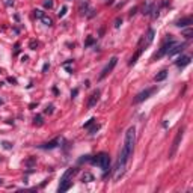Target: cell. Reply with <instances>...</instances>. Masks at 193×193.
Segmentation results:
<instances>
[{"mask_svg":"<svg viewBox=\"0 0 193 193\" xmlns=\"http://www.w3.org/2000/svg\"><path fill=\"white\" fill-rule=\"evenodd\" d=\"M134 143H136V128L130 127L125 133V140H124V146L121 152H119V158H118V164H116V179H119L124 175L125 166H127V162L130 155L133 154V149H134Z\"/></svg>","mask_w":193,"mask_h":193,"instance_id":"1","label":"cell"},{"mask_svg":"<svg viewBox=\"0 0 193 193\" xmlns=\"http://www.w3.org/2000/svg\"><path fill=\"white\" fill-rule=\"evenodd\" d=\"M91 162L100 166L103 170H104V175H106V172H107L110 169V157L109 154H106V152H100V154H97L95 157H92L91 158Z\"/></svg>","mask_w":193,"mask_h":193,"instance_id":"2","label":"cell"},{"mask_svg":"<svg viewBox=\"0 0 193 193\" xmlns=\"http://www.w3.org/2000/svg\"><path fill=\"white\" fill-rule=\"evenodd\" d=\"M183 136H184V128H179V130L177 131V136H175V139H174V142H172L170 151H169V158H172V157L177 154L178 146H179V143H181V140H183Z\"/></svg>","mask_w":193,"mask_h":193,"instance_id":"3","label":"cell"},{"mask_svg":"<svg viewBox=\"0 0 193 193\" xmlns=\"http://www.w3.org/2000/svg\"><path fill=\"white\" fill-rule=\"evenodd\" d=\"M155 91H157V88L154 86V88H148V89H145V91H142V92H139V94L134 97V100H133V103H134V104H139V103L145 101V100H148Z\"/></svg>","mask_w":193,"mask_h":193,"instance_id":"4","label":"cell"},{"mask_svg":"<svg viewBox=\"0 0 193 193\" xmlns=\"http://www.w3.org/2000/svg\"><path fill=\"white\" fill-rule=\"evenodd\" d=\"M175 44V41L172 38H169V39H166V41L163 42V45H162V48L158 50V53H155L154 55V59H160V57H163L164 55H168V51L170 50V47Z\"/></svg>","mask_w":193,"mask_h":193,"instance_id":"5","label":"cell"},{"mask_svg":"<svg viewBox=\"0 0 193 193\" xmlns=\"http://www.w3.org/2000/svg\"><path fill=\"white\" fill-rule=\"evenodd\" d=\"M116 63H118V57H116V56H113V57L110 59V61H109V63L104 66V70L101 71V74H100V77H98L100 80H103L104 77H107V76L110 74V72L113 71V68L116 66Z\"/></svg>","mask_w":193,"mask_h":193,"instance_id":"6","label":"cell"},{"mask_svg":"<svg viewBox=\"0 0 193 193\" xmlns=\"http://www.w3.org/2000/svg\"><path fill=\"white\" fill-rule=\"evenodd\" d=\"M184 47H185V44H174V45H172V47H170V50L168 51V55L169 56H175V55H178V53H181L183 50H184Z\"/></svg>","mask_w":193,"mask_h":193,"instance_id":"7","label":"cell"},{"mask_svg":"<svg viewBox=\"0 0 193 193\" xmlns=\"http://www.w3.org/2000/svg\"><path fill=\"white\" fill-rule=\"evenodd\" d=\"M98 100H100V91L97 89V91H94L92 92V95L89 97V101H88V107L89 109H92L94 106L98 103Z\"/></svg>","mask_w":193,"mask_h":193,"instance_id":"8","label":"cell"},{"mask_svg":"<svg viewBox=\"0 0 193 193\" xmlns=\"http://www.w3.org/2000/svg\"><path fill=\"white\" fill-rule=\"evenodd\" d=\"M192 61V56H181L178 57V61L175 62V65L178 66V68H184V66H187Z\"/></svg>","mask_w":193,"mask_h":193,"instance_id":"9","label":"cell"},{"mask_svg":"<svg viewBox=\"0 0 193 193\" xmlns=\"http://www.w3.org/2000/svg\"><path fill=\"white\" fill-rule=\"evenodd\" d=\"M59 142H61V139H59V137H56V139H53L51 142H47V143L41 145L39 148H42V149H53V148H56V146L59 145Z\"/></svg>","mask_w":193,"mask_h":193,"instance_id":"10","label":"cell"},{"mask_svg":"<svg viewBox=\"0 0 193 193\" xmlns=\"http://www.w3.org/2000/svg\"><path fill=\"white\" fill-rule=\"evenodd\" d=\"M193 23L192 17H184L181 20H178V21L175 23V26H178V27H187V26H190Z\"/></svg>","mask_w":193,"mask_h":193,"instance_id":"11","label":"cell"},{"mask_svg":"<svg viewBox=\"0 0 193 193\" xmlns=\"http://www.w3.org/2000/svg\"><path fill=\"white\" fill-rule=\"evenodd\" d=\"M71 184H72L71 179H63V181H61V185L57 187V192H59V193L66 192V190H68V189L71 187Z\"/></svg>","mask_w":193,"mask_h":193,"instance_id":"12","label":"cell"},{"mask_svg":"<svg viewBox=\"0 0 193 193\" xmlns=\"http://www.w3.org/2000/svg\"><path fill=\"white\" fill-rule=\"evenodd\" d=\"M143 48H145V47H139V48H137V51H136V53H134V55H133V56H131V59H130V62H128V65H130V66H133V65H134V63L137 62V59H139V57H140V55H142V51H143Z\"/></svg>","mask_w":193,"mask_h":193,"instance_id":"13","label":"cell"},{"mask_svg":"<svg viewBox=\"0 0 193 193\" xmlns=\"http://www.w3.org/2000/svg\"><path fill=\"white\" fill-rule=\"evenodd\" d=\"M154 9H155V5L152 3V2L145 3V6H143V15H151Z\"/></svg>","mask_w":193,"mask_h":193,"instance_id":"14","label":"cell"},{"mask_svg":"<svg viewBox=\"0 0 193 193\" xmlns=\"http://www.w3.org/2000/svg\"><path fill=\"white\" fill-rule=\"evenodd\" d=\"M166 77H168V71H166V70H162V71L154 77V80H155V82H163Z\"/></svg>","mask_w":193,"mask_h":193,"instance_id":"15","label":"cell"},{"mask_svg":"<svg viewBox=\"0 0 193 193\" xmlns=\"http://www.w3.org/2000/svg\"><path fill=\"white\" fill-rule=\"evenodd\" d=\"M154 35H155L154 29H149V30H148V35H146V42H145V45H149V44L152 42V39H154Z\"/></svg>","mask_w":193,"mask_h":193,"instance_id":"16","label":"cell"},{"mask_svg":"<svg viewBox=\"0 0 193 193\" xmlns=\"http://www.w3.org/2000/svg\"><path fill=\"white\" fill-rule=\"evenodd\" d=\"M82 181L83 183H89V181H94V175L89 174V172H86V174L82 177Z\"/></svg>","mask_w":193,"mask_h":193,"instance_id":"17","label":"cell"},{"mask_svg":"<svg viewBox=\"0 0 193 193\" xmlns=\"http://www.w3.org/2000/svg\"><path fill=\"white\" fill-rule=\"evenodd\" d=\"M41 21H42V23H44L45 26H51V24H53V20H51L50 17H47L45 14H44V15L41 17Z\"/></svg>","mask_w":193,"mask_h":193,"instance_id":"18","label":"cell"},{"mask_svg":"<svg viewBox=\"0 0 193 193\" xmlns=\"http://www.w3.org/2000/svg\"><path fill=\"white\" fill-rule=\"evenodd\" d=\"M33 121H35V125H42V116H41V115L35 116V119H33Z\"/></svg>","mask_w":193,"mask_h":193,"instance_id":"19","label":"cell"},{"mask_svg":"<svg viewBox=\"0 0 193 193\" xmlns=\"http://www.w3.org/2000/svg\"><path fill=\"white\" fill-rule=\"evenodd\" d=\"M33 15H35L36 18L41 20V17L44 15V12H42V11H39V9H36V11H33Z\"/></svg>","mask_w":193,"mask_h":193,"instance_id":"20","label":"cell"},{"mask_svg":"<svg viewBox=\"0 0 193 193\" xmlns=\"http://www.w3.org/2000/svg\"><path fill=\"white\" fill-rule=\"evenodd\" d=\"M95 42V38H88V41H86V47H89V45H92V44H94Z\"/></svg>","mask_w":193,"mask_h":193,"instance_id":"21","label":"cell"},{"mask_svg":"<svg viewBox=\"0 0 193 193\" xmlns=\"http://www.w3.org/2000/svg\"><path fill=\"white\" fill-rule=\"evenodd\" d=\"M66 11H68V8H66V6H63V8L59 11V17H63V15L66 14Z\"/></svg>","mask_w":193,"mask_h":193,"instance_id":"22","label":"cell"},{"mask_svg":"<svg viewBox=\"0 0 193 193\" xmlns=\"http://www.w3.org/2000/svg\"><path fill=\"white\" fill-rule=\"evenodd\" d=\"M94 122H95V119H94V118H91V119H89V121H88V122H86V124L83 125V127H85V128H88V127H89V125H92V124H94Z\"/></svg>","mask_w":193,"mask_h":193,"instance_id":"23","label":"cell"},{"mask_svg":"<svg viewBox=\"0 0 193 193\" xmlns=\"http://www.w3.org/2000/svg\"><path fill=\"white\" fill-rule=\"evenodd\" d=\"M29 45H30V48H32V50H36L38 42H36V41H30V44H29Z\"/></svg>","mask_w":193,"mask_h":193,"instance_id":"24","label":"cell"},{"mask_svg":"<svg viewBox=\"0 0 193 193\" xmlns=\"http://www.w3.org/2000/svg\"><path fill=\"white\" fill-rule=\"evenodd\" d=\"M44 6H45V8H51V6H53V2H51V0H47V2H44Z\"/></svg>","mask_w":193,"mask_h":193,"instance_id":"25","label":"cell"},{"mask_svg":"<svg viewBox=\"0 0 193 193\" xmlns=\"http://www.w3.org/2000/svg\"><path fill=\"white\" fill-rule=\"evenodd\" d=\"M121 23H122V18H116V21H115V27L118 29L119 26H121Z\"/></svg>","mask_w":193,"mask_h":193,"instance_id":"26","label":"cell"},{"mask_svg":"<svg viewBox=\"0 0 193 193\" xmlns=\"http://www.w3.org/2000/svg\"><path fill=\"white\" fill-rule=\"evenodd\" d=\"M78 94V89H74V91H72L71 92V98H76V95Z\"/></svg>","mask_w":193,"mask_h":193,"instance_id":"27","label":"cell"},{"mask_svg":"<svg viewBox=\"0 0 193 193\" xmlns=\"http://www.w3.org/2000/svg\"><path fill=\"white\" fill-rule=\"evenodd\" d=\"M184 36L185 38H192V30H187V32L184 33Z\"/></svg>","mask_w":193,"mask_h":193,"instance_id":"28","label":"cell"},{"mask_svg":"<svg viewBox=\"0 0 193 193\" xmlns=\"http://www.w3.org/2000/svg\"><path fill=\"white\" fill-rule=\"evenodd\" d=\"M53 112V106H48L47 109H45V113H51Z\"/></svg>","mask_w":193,"mask_h":193,"instance_id":"29","label":"cell"},{"mask_svg":"<svg viewBox=\"0 0 193 193\" xmlns=\"http://www.w3.org/2000/svg\"><path fill=\"white\" fill-rule=\"evenodd\" d=\"M48 68H50V65H48V63H45V65L42 66V71H47Z\"/></svg>","mask_w":193,"mask_h":193,"instance_id":"30","label":"cell"},{"mask_svg":"<svg viewBox=\"0 0 193 193\" xmlns=\"http://www.w3.org/2000/svg\"><path fill=\"white\" fill-rule=\"evenodd\" d=\"M3 145H5V148H6V149H9V148H11V143H8V142H5Z\"/></svg>","mask_w":193,"mask_h":193,"instance_id":"31","label":"cell"},{"mask_svg":"<svg viewBox=\"0 0 193 193\" xmlns=\"http://www.w3.org/2000/svg\"><path fill=\"white\" fill-rule=\"evenodd\" d=\"M20 51V44H15V53Z\"/></svg>","mask_w":193,"mask_h":193,"instance_id":"32","label":"cell"},{"mask_svg":"<svg viewBox=\"0 0 193 193\" xmlns=\"http://www.w3.org/2000/svg\"><path fill=\"white\" fill-rule=\"evenodd\" d=\"M0 184H2V179H0Z\"/></svg>","mask_w":193,"mask_h":193,"instance_id":"33","label":"cell"}]
</instances>
